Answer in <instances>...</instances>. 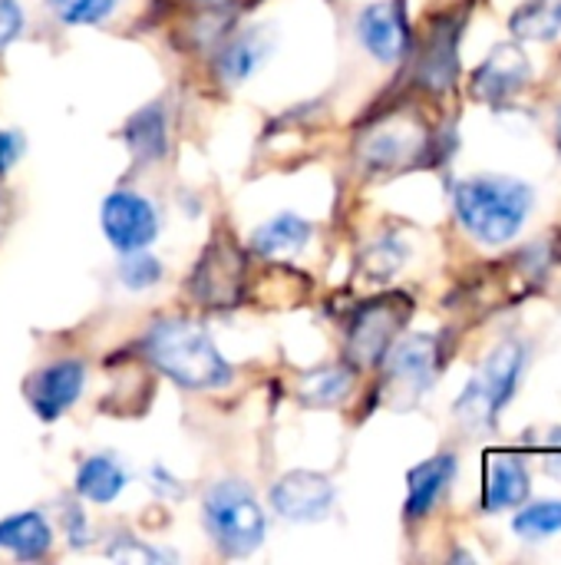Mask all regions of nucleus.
<instances>
[{
    "mask_svg": "<svg viewBox=\"0 0 561 565\" xmlns=\"http://www.w3.org/2000/svg\"><path fill=\"white\" fill-rule=\"evenodd\" d=\"M145 354L165 377L192 391L222 387L231 381V367L218 354L215 341L195 321L185 318H169L152 324L145 338Z\"/></svg>",
    "mask_w": 561,
    "mask_h": 565,
    "instance_id": "f257e3e1",
    "label": "nucleus"
},
{
    "mask_svg": "<svg viewBox=\"0 0 561 565\" xmlns=\"http://www.w3.org/2000/svg\"><path fill=\"white\" fill-rule=\"evenodd\" d=\"M453 202L466 232L486 245H503L519 235L532 209V189L506 175H476L456 185Z\"/></svg>",
    "mask_w": 561,
    "mask_h": 565,
    "instance_id": "f03ea898",
    "label": "nucleus"
},
{
    "mask_svg": "<svg viewBox=\"0 0 561 565\" xmlns=\"http://www.w3.org/2000/svg\"><path fill=\"white\" fill-rule=\"evenodd\" d=\"M205 530L225 556H248L265 540V513L245 483H218L202 503Z\"/></svg>",
    "mask_w": 561,
    "mask_h": 565,
    "instance_id": "7ed1b4c3",
    "label": "nucleus"
},
{
    "mask_svg": "<svg viewBox=\"0 0 561 565\" xmlns=\"http://www.w3.org/2000/svg\"><path fill=\"white\" fill-rule=\"evenodd\" d=\"M522 344L519 341H506L499 344L486 364L479 367V374L473 377V384L463 391L460 404H456V417L466 420L470 427H489L496 424V417L503 414V407L513 401L519 374H522Z\"/></svg>",
    "mask_w": 561,
    "mask_h": 565,
    "instance_id": "20e7f679",
    "label": "nucleus"
},
{
    "mask_svg": "<svg viewBox=\"0 0 561 565\" xmlns=\"http://www.w3.org/2000/svg\"><path fill=\"white\" fill-rule=\"evenodd\" d=\"M436 377V341L430 334H410L387 351V401L397 411L417 404Z\"/></svg>",
    "mask_w": 561,
    "mask_h": 565,
    "instance_id": "39448f33",
    "label": "nucleus"
},
{
    "mask_svg": "<svg viewBox=\"0 0 561 565\" xmlns=\"http://www.w3.org/2000/svg\"><path fill=\"white\" fill-rule=\"evenodd\" d=\"M103 232L119 252H136L155 238L159 218L139 192H112L103 202Z\"/></svg>",
    "mask_w": 561,
    "mask_h": 565,
    "instance_id": "423d86ee",
    "label": "nucleus"
},
{
    "mask_svg": "<svg viewBox=\"0 0 561 565\" xmlns=\"http://www.w3.org/2000/svg\"><path fill=\"white\" fill-rule=\"evenodd\" d=\"M403 298H387V301H374L367 305L357 318H354V328H350V338H347V348H350V358L357 364H377L390 344H393V334L400 331L403 318H407V305H400Z\"/></svg>",
    "mask_w": 561,
    "mask_h": 565,
    "instance_id": "0eeeda50",
    "label": "nucleus"
},
{
    "mask_svg": "<svg viewBox=\"0 0 561 565\" xmlns=\"http://www.w3.org/2000/svg\"><path fill=\"white\" fill-rule=\"evenodd\" d=\"M271 503L291 523H317L334 510V487L321 473L294 470V473L278 480Z\"/></svg>",
    "mask_w": 561,
    "mask_h": 565,
    "instance_id": "6e6552de",
    "label": "nucleus"
},
{
    "mask_svg": "<svg viewBox=\"0 0 561 565\" xmlns=\"http://www.w3.org/2000/svg\"><path fill=\"white\" fill-rule=\"evenodd\" d=\"M83 381H86L83 364H76V361H56V364L43 367L40 374H33V381L26 384L30 407L43 420H56L63 411H69L76 404V397L83 394Z\"/></svg>",
    "mask_w": 561,
    "mask_h": 565,
    "instance_id": "1a4fd4ad",
    "label": "nucleus"
},
{
    "mask_svg": "<svg viewBox=\"0 0 561 565\" xmlns=\"http://www.w3.org/2000/svg\"><path fill=\"white\" fill-rule=\"evenodd\" d=\"M532 70L516 43H499L473 76V89L486 103H506L529 83Z\"/></svg>",
    "mask_w": 561,
    "mask_h": 565,
    "instance_id": "9d476101",
    "label": "nucleus"
},
{
    "mask_svg": "<svg viewBox=\"0 0 561 565\" xmlns=\"http://www.w3.org/2000/svg\"><path fill=\"white\" fill-rule=\"evenodd\" d=\"M241 271L245 262L231 245L212 242L205 258L198 262V271L192 278V291L205 305H231L241 291Z\"/></svg>",
    "mask_w": 561,
    "mask_h": 565,
    "instance_id": "9b49d317",
    "label": "nucleus"
},
{
    "mask_svg": "<svg viewBox=\"0 0 561 565\" xmlns=\"http://www.w3.org/2000/svg\"><path fill=\"white\" fill-rule=\"evenodd\" d=\"M357 33H360V43L380 63H397L410 46V26H407V17L397 3L367 7L360 23H357Z\"/></svg>",
    "mask_w": 561,
    "mask_h": 565,
    "instance_id": "f8f14e48",
    "label": "nucleus"
},
{
    "mask_svg": "<svg viewBox=\"0 0 561 565\" xmlns=\"http://www.w3.org/2000/svg\"><path fill=\"white\" fill-rule=\"evenodd\" d=\"M529 470L509 457V454H496L489 457L486 467V490H483V510L486 513H499V510H513L522 507L529 500Z\"/></svg>",
    "mask_w": 561,
    "mask_h": 565,
    "instance_id": "ddd939ff",
    "label": "nucleus"
},
{
    "mask_svg": "<svg viewBox=\"0 0 561 565\" xmlns=\"http://www.w3.org/2000/svg\"><path fill=\"white\" fill-rule=\"evenodd\" d=\"M453 477H456V457H450V454H440V457L413 467L410 477H407V483H410L407 516L410 520H423L436 507V500L446 493V487L453 483Z\"/></svg>",
    "mask_w": 561,
    "mask_h": 565,
    "instance_id": "4468645a",
    "label": "nucleus"
},
{
    "mask_svg": "<svg viewBox=\"0 0 561 565\" xmlns=\"http://www.w3.org/2000/svg\"><path fill=\"white\" fill-rule=\"evenodd\" d=\"M50 543H53V533L40 513H20L0 523V550H10L23 563L43 559Z\"/></svg>",
    "mask_w": 561,
    "mask_h": 565,
    "instance_id": "2eb2a0df",
    "label": "nucleus"
},
{
    "mask_svg": "<svg viewBox=\"0 0 561 565\" xmlns=\"http://www.w3.org/2000/svg\"><path fill=\"white\" fill-rule=\"evenodd\" d=\"M126 487V473L112 457H89L76 473V493L93 503H112Z\"/></svg>",
    "mask_w": 561,
    "mask_h": 565,
    "instance_id": "dca6fc26",
    "label": "nucleus"
},
{
    "mask_svg": "<svg viewBox=\"0 0 561 565\" xmlns=\"http://www.w3.org/2000/svg\"><path fill=\"white\" fill-rule=\"evenodd\" d=\"M311 238V225L301 218V215H278L271 222H265L258 232H255V248L261 255H294L308 245Z\"/></svg>",
    "mask_w": 561,
    "mask_h": 565,
    "instance_id": "f3484780",
    "label": "nucleus"
},
{
    "mask_svg": "<svg viewBox=\"0 0 561 565\" xmlns=\"http://www.w3.org/2000/svg\"><path fill=\"white\" fill-rule=\"evenodd\" d=\"M519 40H555L561 30V0H522L509 20Z\"/></svg>",
    "mask_w": 561,
    "mask_h": 565,
    "instance_id": "a211bd4d",
    "label": "nucleus"
},
{
    "mask_svg": "<svg viewBox=\"0 0 561 565\" xmlns=\"http://www.w3.org/2000/svg\"><path fill=\"white\" fill-rule=\"evenodd\" d=\"M165 109L162 106H145L142 113H136L126 126V142L132 146V152L149 162L159 159L165 152Z\"/></svg>",
    "mask_w": 561,
    "mask_h": 565,
    "instance_id": "6ab92c4d",
    "label": "nucleus"
},
{
    "mask_svg": "<svg viewBox=\"0 0 561 565\" xmlns=\"http://www.w3.org/2000/svg\"><path fill=\"white\" fill-rule=\"evenodd\" d=\"M268 50L271 46H268L265 33H241L238 40H231L225 46V53L218 60V70H222V76L228 83H241V79H248L261 66V60L268 56Z\"/></svg>",
    "mask_w": 561,
    "mask_h": 565,
    "instance_id": "aec40b11",
    "label": "nucleus"
},
{
    "mask_svg": "<svg viewBox=\"0 0 561 565\" xmlns=\"http://www.w3.org/2000/svg\"><path fill=\"white\" fill-rule=\"evenodd\" d=\"M347 391H350V371L344 367H324L301 381V401L311 407H331L344 401Z\"/></svg>",
    "mask_w": 561,
    "mask_h": 565,
    "instance_id": "412c9836",
    "label": "nucleus"
},
{
    "mask_svg": "<svg viewBox=\"0 0 561 565\" xmlns=\"http://www.w3.org/2000/svg\"><path fill=\"white\" fill-rule=\"evenodd\" d=\"M423 76L430 86L443 89L456 76V30H440L423 56Z\"/></svg>",
    "mask_w": 561,
    "mask_h": 565,
    "instance_id": "4be33fe9",
    "label": "nucleus"
},
{
    "mask_svg": "<svg viewBox=\"0 0 561 565\" xmlns=\"http://www.w3.org/2000/svg\"><path fill=\"white\" fill-rule=\"evenodd\" d=\"M513 530L522 540H542V536H555L561 533V500H549V503H536L526 507L516 520Z\"/></svg>",
    "mask_w": 561,
    "mask_h": 565,
    "instance_id": "5701e85b",
    "label": "nucleus"
},
{
    "mask_svg": "<svg viewBox=\"0 0 561 565\" xmlns=\"http://www.w3.org/2000/svg\"><path fill=\"white\" fill-rule=\"evenodd\" d=\"M50 7L66 23H99L112 13L116 0H50Z\"/></svg>",
    "mask_w": 561,
    "mask_h": 565,
    "instance_id": "b1692460",
    "label": "nucleus"
},
{
    "mask_svg": "<svg viewBox=\"0 0 561 565\" xmlns=\"http://www.w3.org/2000/svg\"><path fill=\"white\" fill-rule=\"evenodd\" d=\"M126 255H129V258L122 262V281H126L129 288H149V285L159 281L162 268H159V262H155L152 255H145L142 248L126 252Z\"/></svg>",
    "mask_w": 561,
    "mask_h": 565,
    "instance_id": "393cba45",
    "label": "nucleus"
},
{
    "mask_svg": "<svg viewBox=\"0 0 561 565\" xmlns=\"http://www.w3.org/2000/svg\"><path fill=\"white\" fill-rule=\"evenodd\" d=\"M20 30V7L17 0H0V46L10 43Z\"/></svg>",
    "mask_w": 561,
    "mask_h": 565,
    "instance_id": "a878e982",
    "label": "nucleus"
},
{
    "mask_svg": "<svg viewBox=\"0 0 561 565\" xmlns=\"http://www.w3.org/2000/svg\"><path fill=\"white\" fill-rule=\"evenodd\" d=\"M20 156V139L17 136H0V172H7L10 169V162Z\"/></svg>",
    "mask_w": 561,
    "mask_h": 565,
    "instance_id": "bb28decb",
    "label": "nucleus"
},
{
    "mask_svg": "<svg viewBox=\"0 0 561 565\" xmlns=\"http://www.w3.org/2000/svg\"><path fill=\"white\" fill-rule=\"evenodd\" d=\"M552 470H555V473H559V477H561V454H559V457H555V460H552Z\"/></svg>",
    "mask_w": 561,
    "mask_h": 565,
    "instance_id": "cd10ccee",
    "label": "nucleus"
}]
</instances>
